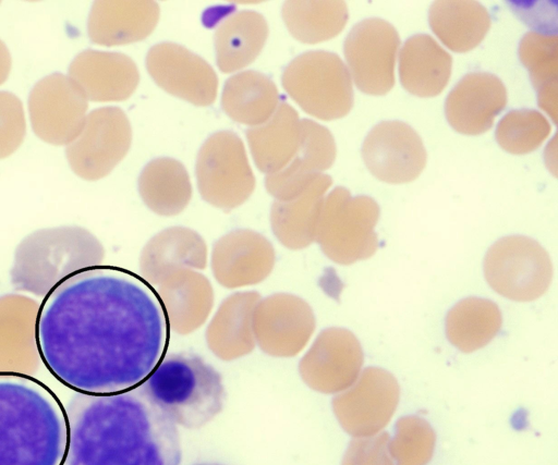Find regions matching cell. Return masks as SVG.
I'll return each mask as SVG.
<instances>
[{
	"label": "cell",
	"mask_w": 558,
	"mask_h": 465,
	"mask_svg": "<svg viewBox=\"0 0 558 465\" xmlns=\"http://www.w3.org/2000/svg\"><path fill=\"white\" fill-rule=\"evenodd\" d=\"M169 327L154 286L124 268L101 265L57 285L40 304V359L77 393L140 387L166 355Z\"/></svg>",
	"instance_id": "obj_1"
},
{
	"label": "cell",
	"mask_w": 558,
	"mask_h": 465,
	"mask_svg": "<svg viewBox=\"0 0 558 465\" xmlns=\"http://www.w3.org/2000/svg\"><path fill=\"white\" fill-rule=\"evenodd\" d=\"M66 465H179L177 425L141 389L77 393L64 406Z\"/></svg>",
	"instance_id": "obj_2"
},
{
	"label": "cell",
	"mask_w": 558,
	"mask_h": 465,
	"mask_svg": "<svg viewBox=\"0 0 558 465\" xmlns=\"http://www.w3.org/2000/svg\"><path fill=\"white\" fill-rule=\"evenodd\" d=\"M68 443L58 396L32 376L0 374V465H64Z\"/></svg>",
	"instance_id": "obj_3"
},
{
	"label": "cell",
	"mask_w": 558,
	"mask_h": 465,
	"mask_svg": "<svg viewBox=\"0 0 558 465\" xmlns=\"http://www.w3.org/2000/svg\"><path fill=\"white\" fill-rule=\"evenodd\" d=\"M105 248L88 230L61 225L37 230L14 252L10 271L15 291L45 298L57 285L83 270L104 265Z\"/></svg>",
	"instance_id": "obj_4"
},
{
	"label": "cell",
	"mask_w": 558,
	"mask_h": 465,
	"mask_svg": "<svg viewBox=\"0 0 558 465\" xmlns=\"http://www.w3.org/2000/svg\"><path fill=\"white\" fill-rule=\"evenodd\" d=\"M138 388L173 424L189 429L210 421L226 400L221 375L192 353L165 355Z\"/></svg>",
	"instance_id": "obj_5"
},
{
	"label": "cell",
	"mask_w": 558,
	"mask_h": 465,
	"mask_svg": "<svg viewBox=\"0 0 558 465\" xmlns=\"http://www.w3.org/2000/svg\"><path fill=\"white\" fill-rule=\"evenodd\" d=\"M379 212L372 197L352 196L347 188L335 187L324 198L315 242L337 264L351 265L367 259L378 249L375 227Z\"/></svg>",
	"instance_id": "obj_6"
},
{
	"label": "cell",
	"mask_w": 558,
	"mask_h": 465,
	"mask_svg": "<svg viewBox=\"0 0 558 465\" xmlns=\"http://www.w3.org/2000/svg\"><path fill=\"white\" fill-rule=\"evenodd\" d=\"M282 86L306 113L319 120L343 118L353 107L350 72L333 52L314 50L298 56L284 69Z\"/></svg>",
	"instance_id": "obj_7"
},
{
	"label": "cell",
	"mask_w": 558,
	"mask_h": 465,
	"mask_svg": "<svg viewBox=\"0 0 558 465\" xmlns=\"http://www.w3.org/2000/svg\"><path fill=\"white\" fill-rule=\"evenodd\" d=\"M195 173L202 198L223 211L244 204L255 189L244 145L230 131L217 132L205 140L197 155Z\"/></svg>",
	"instance_id": "obj_8"
},
{
	"label": "cell",
	"mask_w": 558,
	"mask_h": 465,
	"mask_svg": "<svg viewBox=\"0 0 558 465\" xmlns=\"http://www.w3.org/2000/svg\"><path fill=\"white\" fill-rule=\"evenodd\" d=\"M484 274L494 291L517 302L541 297L553 280V264L535 240L511 235L494 243L484 259Z\"/></svg>",
	"instance_id": "obj_9"
},
{
	"label": "cell",
	"mask_w": 558,
	"mask_h": 465,
	"mask_svg": "<svg viewBox=\"0 0 558 465\" xmlns=\"http://www.w3.org/2000/svg\"><path fill=\"white\" fill-rule=\"evenodd\" d=\"M131 142L126 114L118 107H102L88 113L80 134L66 145L65 155L77 176L97 181L125 157Z\"/></svg>",
	"instance_id": "obj_10"
},
{
	"label": "cell",
	"mask_w": 558,
	"mask_h": 465,
	"mask_svg": "<svg viewBox=\"0 0 558 465\" xmlns=\"http://www.w3.org/2000/svg\"><path fill=\"white\" fill-rule=\"evenodd\" d=\"M399 47L397 29L385 20L372 17L352 27L343 51L350 75L362 93L381 96L392 89Z\"/></svg>",
	"instance_id": "obj_11"
},
{
	"label": "cell",
	"mask_w": 558,
	"mask_h": 465,
	"mask_svg": "<svg viewBox=\"0 0 558 465\" xmlns=\"http://www.w3.org/2000/svg\"><path fill=\"white\" fill-rule=\"evenodd\" d=\"M400 397V387L389 371L365 368L357 380L332 402L342 428L355 438L378 433L390 421Z\"/></svg>",
	"instance_id": "obj_12"
},
{
	"label": "cell",
	"mask_w": 558,
	"mask_h": 465,
	"mask_svg": "<svg viewBox=\"0 0 558 465\" xmlns=\"http://www.w3.org/2000/svg\"><path fill=\"white\" fill-rule=\"evenodd\" d=\"M87 108L85 96L61 73L41 78L28 97L33 131L52 145H68L75 139L84 125Z\"/></svg>",
	"instance_id": "obj_13"
},
{
	"label": "cell",
	"mask_w": 558,
	"mask_h": 465,
	"mask_svg": "<svg viewBox=\"0 0 558 465\" xmlns=\"http://www.w3.org/2000/svg\"><path fill=\"white\" fill-rule=\"evenodd\" d=\"M362 157L375 178L390 184L414 181L427 160L416 131L396 120L380 122L369 131L362 146Z\"/></svg>",
	"instance_id": "obj_14"
},
{
	"label": "cell",
	"mask_w": 558,
	"mask_h": 465,
	"mask_svg": "<svg viewBox=\"0 0 558 465\" xmlns=\"http://www.w3.org/2000/svg\"><path fill=\"white\" fill-rule=\"evenodd\" d=\"M315 327L310 304L289 293L262 297L253 315L255 342L276 356L298 354L310 341Z\"/></svg>",
	"instance_id": "obj_15"
},
{
	"label": "cell",
	"mask_w": 558,
	"mask_h": 465,
	"mask_svg": "<svg viewBox=\"0 0 558 465\" xmlns=\"http://www.w3.org/2000/svg\"><path fill=\"white\" fill-rule=\"evenodd\" d=\"M146 69L162 89L195 106H209L216 99L218 77L214 69L181 45L153 46L146 56Z\"/></svg>",
	"instance_id": "obj_16"
},
{
	"label": "cell",
	"mask_w": 558,
	"mask_h": 465,
	"mask_svg": "<svg viewBox=\"0 0 558 465\" xmlns=\"http://www.w3.org/2000/svg\"><path fill=\"white\" fill-rule=\"evenodd\" d=\"M364 362L356 336L343 328L322 331L303 357L300 371L314 390L337 393L350 388L357 379Z\"/></svg>",
	"instance_id": "obj_17"
},
{
	"label": "cell",
	"mask_w": 558,
	"mask_h": 465,
	"mask_svg": "<svg viewBox=\"0 0 558 465\" xmlns=\"http://www.w3.org/2000/svg\"><path fill=\"white\" fill-rule=\"evenodd\" d=\"M276 254L272 244L260 233L239 229L221 236L213 246L211 272L226 289L258 284L272 272Z\"/></svg>",
	"instance_id": "obj_18"
},
{
	"label": "cell",
	"mask_w": 558,
	"mask_h": 465,
	"mask_svg": "<svg viewBox=\"0 0 558 465\" xmlns=\"http://www.w3.org/2000/svg\"><path fill=\"white\" fill-rule=\"evenodd\" d=\"M41 302L13 293L0 296V374L32 376L41 359L37 319Z\"/></svg>",
	"instance_id": "obj_19"
},
{
	"label": "cell",
	"mask_w": 558,
	"mask_h": 465,
	"mask_svg": "<svg viewBox=\"0 0 558 465\" xmlns=\"http://www.w3.org/2000/svg\"><path fill=\"white\" fill-rule=\"evenodd\" d=\"M507 105V89L499 77L486 72L464 75L446 99L445 113L453 130L464 135L487 132Z\"/></svg>",
	"instance_id": "obj_20"
},
{
	"label": "cell",
	"mask_w": 558,
	"mask_h": 465,
	"mask_svg": "<svg viewBox=\"0 0 558 465\" xmlns=\"http://www.w3.org/2000/svg\"><path fill=\"white\" fill-rule=\"evenodd\" d=\"M69 77L86 99L98 102L125 100L140 82L137 66L130 57L92 49L73 59Z\"/></svg>",
	"instance_id": "obj_21"
},
{
	"label": "cell",
	"mask_w": 558,
	"mask_h": 465,
	"mask_svg": "<svg viewBox=\"0 0 558 465\" xmlns=\"http://www.w3.org/2000/svg\"><path fill=\"white\" fill-rule=\"evenodd\" d=\"M154 289L165 311L169 330L179 334H189L201 328L213 310V285L198 270L172 271Z\"/></svg>",
	"instance_id": "obj_22"
},
{
	"label": "cell",
	"mask_w": 558,
	"mask_h": 465,
	"mask_svg": "<svg viewBox=\"0 0 558 465\" xmlns=\"http://www.w3.org/2000/svg\"><path fill=\"white\" fill-rule=\"evenodd\" d=\"M301 143L292 160L280 171L266 175L265 187L275 200L298 193L317 173L329 169L336 159V143L330 131L315 121L301 120Z\"/></svg>",
	"instance_id": "obj_23"
},
{
	"label": "cell",
	"mask_w": 558,
	"mask_h": 465,
	"mask_svg": "<svg viewBox=\"0 0 558 465\" xmlns=\"http://www.w3.org/2000/svg\"><path fill=\"white\" fill-rule=\"evenodd\" d=\"M204 238L185 227H171L154 235L140 256V276L151 286L179 269L203 270L207 266Z\"/></svg>",
	"instance_id": "obj_24"
},
{
	"label": "cell",
	"mask_w": 558,
	"mask_h": 465,
	"mask_svg": "<svg viewBox=\"0 0 558 465\" xmlns=\"http://www.w3.org/2000/svg\"><path fill=\"white\" fill-rule=\"evenodd\" d=\"M331 184L328 174L317 173L295 196L272 203L270 225L283 246L298 250L315 242L320 209Z\"/></svg>",
	"instance_id": "obj_25"
},
{
	"label": "cell",
	"mask_w": 558,
	"mask_h": 465,
	"mask_svg": "<svg viewBox=\"0 0 558 465\" xmlns=\"http://www.w3.org/2000/svg\"><path fill=\"white\" fill-rule=\"evenodd\" d=\"M159 13L155 1H95L88 16V36L102 46L140 41L153 33Z\"/></svg>",
	"instance_id": "obj_26"
},
{
	"label": "cell",
	"mask_w": 558,
	"mask_h": 465,
	"mask_svg": "<svg viewBox=\"0 0 558 465\" xmlns=\"http://www.w3.org/2000/svg\"><path fill=\"white\" fill-rule=\"evenodd\" d=\"M260 298L256 291H241L220 303L206 329L208 346L216 355L232 359L253 350V315Z\"/></svg>",
	"instance_id": "obj_27"
},
{
	"label": "cell",
	"mask_w": 558,
	"mask_h": 465,
	"mask_svg": "<svg viewBox=\"0 0 558 465\" xmlns=\"http://www.w3.org/2000/svg\"><path fill=\"white\" fill-rule=\"evenodd\" d=\"M451 56L429 35L417 34L405 40L399 57L403 88L417 97H435L447 86Z\"/></svg>",
	"instance_id": "obj_28"
},
{
	"label": "cell",
	"mask_w": 558,
	"mask_h": 465,
	"mask_svg": "<svg viewBox=\"0 0 558 465\" xmlns=\"http://www.w3.org/2000/svg\"><path fill=\"white\" fill-rule=\"evenodd\" d=\"M301 135V120L295 109L287 102L279 103L266 122L246 131L258 170L269 175L283 169L296 154Z\"/></svg>",
	"instance_id": "obj_29"
},
{
	"label": "cell",
	"mask_w": 558,
	"mask_h": 465,
	"mask_svg": "<svg viewBox=\"0 0 558 465\" xmlns=\"http://www.w3.org/2000/svg\"><path fill=\"white\" fill-rule=\"evenodd\" d=\"M268 36L266 19L255 11H239L216 29L217 65L223 73L241 70L260 53Z\"/></svg>",
	"instance_id": "obj_30"
},
{
	"label": "cell",
	"mask_w": 558,
	"mask_h": 465,
	"mask_svg": "<svg viewBox=\"0 0 558 465\" xmlns=\"http://www.w3.org/2000/svg\"><path fill=\"white\" fill-rule=\"evenodd\" d=\"M428 21L434 34L454 52L477 47L490 27L487 9L476 1H435Z\"/></svg>",
	"instance_id": "obj_31"
},
{
	"label": "cell",
	"mask_w": 558,
	"mask_h": 465,
	"mask_svg": "<svg viewBox=\"0 0 558 465\" xmlns=\"http://www.w3.org/2000/svg\"><path fill=\"white\" fill-rule=\"evenodd\" d=\"M279 99V91L269 77L248 70L227 79L221 105L226 114L235 122L257 126L275 113Z\"/></svg>",
	"instance_id": "obj_32"
},
{
	"label": "cell",
	"mask_w": 558,
	"mask_h": 465,
	"mask_svg": "<svg viewBox=\"0 0 558 465\" xmlns=\"http://www.w3.org/2000/svg\"><path fill=\"white\" fill-rule=\"evenodd\" d=\"M144 204L155 213L171 217L182 212L192 197V184L184 166L162 157L149 161L138 178Z\"/></svg>",
	"instance_id": "obj_33"
},
{
	"label": "cell",
	"mask_w": 558,
	"mask_h": 465,
	"mask_svg": "<svg viewBox=\"0 0 558 465\" xmlns=\"http://www.w3.org/2000/svg\"><path fill=\"white\" fill-rule=\"evenodd\" d=\"M502 316L490 299L468 297L453 306L446 318V334L458 350L471 353L487 345L499 332Z\"/></svg>",
	"instance_id": "obj_34"
},
{
	"label": "cell",
	"mask_w": 558,
	"mask_h": 465,
	"mask_svg": "<svg viewBox=\"0 0 558 465\" xmlns=\"http://www.w3.org/2000/svg\"><path fill=\"white\" fill-rule=\"evenodd\" d=\"M519 57L529 70L538 106L557 122L558 37L527 32L521 39Z\"/></svg>",
	"instance_id": "obj_35"
},
{
	"label": "cell",
	"mask_w": 558,
	"mask_h": 465,
	"mask_svg": "<svg viewBox=\"0 0 558 465\" xmlns=\"http://www.w3.org/2000/svg\"><path fill=\"white\" fill-rule=\"evenodd\" d=\"M282 16L295 39L317 44L340 34L349 12L343 1H287L282 7Z\"/></svg>",
	"instance_id": "obj_36"
},
{
	"label": "cell",
	"mask_w": 558,
	"mask_h": 465,
	"mask_svg": "<svg viewBox=\"0 0 558 465\" xmlns=\"http://www.w3.org/2000/svg\"><path fill=\"white\" fill-rule=\"evenodd\" d=\"M549 121L537 110H511L497 124L496 140L499 146L514 155H524L537 149L549 136Z\"/></svg>",
	"instance_id": "obj_37"
},
{
	"label": "cell",
	"mask_w": 558,
	"mask_h": 465,
	"mask_svg": "<svg viewBox=\"0 0 558 465\" xmlns=\"http://www.w3.org/2000/svg\"><path fill=\"white\" fill-rule=\"evenodd\" d=\"M435 442L436 435L428 421L418 416H404L396 424V433L388 450L396 465H427Z\"/></svg>",
	"instance_id": "obj_38"
},
{
	"label": "cell",
	"mask_w": 558,
	"mask_h": 465,
	"mask_svg": "<svg viewBox=\"0 0 558 465\" xmlns=\"http://www.w3.org/2000/svg\"><path fill=\"white\" fill-rule=\"evenodd\" d=\"M25 133L21 99L12 93L0 91V159L9 157L21 146Z\"/></svg>",
	"instance_id": "obj_39"
},
{
	"label": "cell",
	"mask_w": 558,
	"mask_h": 465,
	"mask_svg": "<svg viewBox=\"0 0 558 465\" xmlns=\"http://www.w3.org/2000/svg\"><path fill=\"white\" fill-rule=\"evenodd\" d=\"M390 436L383 431L351 441L342 465H393L389 455Z\"/></svg>",
	"instance_id": "obj_40"
},
{
	"label": "cell",
	"mask_w": 558,
	"mask_h": 465,
	"mask_svg": "<svg viewBox=\"0 0 558 465\" xmlns=\"http://www.w3.org/2000/svg\"><path fill=\"white\" fill-rule=\"evenodd\" d=\"M11 54L5 44L0 39V85L5 82L11 71Z\"/></svg>",
	"instance_id": "obj_41"
},
{
	"label": "cell",
	"mask_w": 558,
	"mask_h": 465,
	"mask_svg": "<svg viewBox=\"0 0 558 465\" xmlns=\"http://www.w3.org/2000/svg\"><path fill=\"white\" fill-rule=\"evenodd\" d=\"M198 465H221V464H198Z\"/></svg>",
	"instance_id": "obj_42"
}]
</instances>
